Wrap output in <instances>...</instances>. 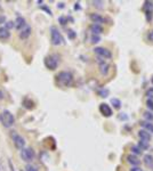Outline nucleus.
Wrapping results in <instances>:
<instances>
[{"label": "nucleus", "instance_id": "obj_13", "mask_svg": "<svg viewBox=\"0 0 153 171\" xmlns=\"http://www.w3.org/2000/svg\"><path fill=\"white\" fill-rule=\"evenodd\" d=\"M10 38V31L5 29L3 26H0V40H8Z\"/></svg>", "mask_w": 153, "mask_h": 171}, {"label": "nucleus", "instance_id": "obj_1", "mask_svg": "<svg viewBox=\"0 0 153 171\" xmlns=\"http://www.w3.org/2000/svg\"><path fill=\"white\" fill-rule=\"evenodd\" d=\"M0 122L5 128H10L15 123V118L8 110H5L0 113Z\"/></svg>", "mask_w": 153, "mask_h": 171}, {"label": "nucleus", "instance_id": "obj_2", "mask_svg": "<svg viewBox=\"0 0 153 171\" xmlns=\"http://www.w3.org/2000/svg\"><path fill=\"white\" fill-rule=\"evenodd\" d=\"M56 80H57V82H58L60 85L68 87V85H70L72 83V81H73V75H72L71 72L62 71V72H60V73L56 75Z\"/></svg>", "mask_w": 153, "mask_h": 171}, {"label": "nucleus", "instance_id": "obj_35", "mask_svg": "<svg viewBox=\"0 0 153 171\" xmlns=\"http://www.w3.org/2000/svg\"><path fill=\"white\" fill-rule=\"evenodd\" d=\"M149 40H151V41L153 42V30L149 33Z\"/></svg>", "mask_w": 153, "mask_h": 171}, {"label": "nucleus", "instance_id": "obj_29", "mask_svg": "<svg viewBox=\"0 0 153 171\" xmlns=\"http://www.w3.org/2000/svg\"><path fill=\"white\" fill-rule=\"evenodd\" d=\"M41 9H42V10H45V11H47V13H48V15H50V16L53 15V14H52V10H50L47 6H41Z\"/></svg>", "mask_w": 153, "mask_h": 171}, {"label": "nucleus", "instance_id": "obj_30", "mask_svg": "<svg viewBox=\"0 0 153 171\" xmlns=\"http://www.w3.org/2000/svg\"><path fill=\"white\" fill-rule=\"evenodd\" d=\"M6 22H7L6 16H5V15H2V14H0V24H5Z\"/></svg>", "mask_w": 153, "mask_h": 171}, {"label": "nucleus", "instance_id": "obj_6", "mask_svg": "<svg viewBox=\"0 0 153 171\" xmlns=\"http://www.w3.org/2000/svg\"><path fill=\"white\" fill-rule=\"evenodd\" d=\"M10 137H11V140H13V143H14V145H15V147L17 150H22V148L25 147L26 142H25V139H24V137L22 135H19L16 131H11L10 132Z\"/></svg>", "mask_w": 153, "mask_h": 171}, {"label": "nucleus", "instance_id": "obj_4", "mask_svg": "<svg viewBox=\"0 0 153 171\" xmlns=\"http://www.w3.org/2000/svg\"><path fill=\"white\" fill-rule=\"evenodd\" d=\"M50 39H52V43L54 46H61L64 43V38H63L62 33L55 26H53L50 29Z\"/></svg>", "mask_w": 153, "mask_h": 171}, {"label": "nucleus", "instance_id": "obj_17", "mask_svg": "<svg viewBox=\"0 0 153 171\" xmlns=\"http://www.w3.org/2000/svg\"><path fill=\"white\" fill-rule=\"evenodd\" d=\"M144 163L146 167H150V168H153V156L151 154H146L144 156Z\"/></svg>", "mask_w": 153, "mask_h": 171}, {"label": "nucleus", "instance_id": "obj_31", "mask_svg": "<svg viewBox=\"0 0 153 171\" xmlns=\"http://www.w3.org/2000/svg\"><path fill=\"white\" fill-rule=\"evenodd\" d=\"M8 166H9V169H10V171H15L14 164H13V161H11L10 159H8Z\"/></svg>", "mask_w": 153, "mask_h": 171}, {"label": "nucleus", "instance_id": "obj_36", "mask_svg": "<svg viewBox=\"0 0 153 171\" xmlns=\"http://www.w3.org/2000/svg\"><path fill=\"white\" fill-rule=\"evenodd\" d=\"M5 98V94H3V91L0 89V100H2Z\"/></svg>", "mask_w": 153, "mask_h": 171}, {"label": "nucleus", "instance_id": "obj_11", "mask_svg": "<svg viewBox=\"0 0 153 171\" xmlns=\"http://www.w3.org/2000/svg\"><path fill=\"white\" fill-rule=\"evenodd\" d=\"M90 19L93 21L94 24H98V25L105 23V18L98 14H90Z\"/></svg>", "mask_w": 153, "mask_h": 171}, {"label": "nucleus", "instance_id": "obj_26", "mask_svg": "<svg viewBox=\"0 0 153 171\" xmlns=\"http://www.w3.org/2000/svg\"><path fill=\"white\" fill-rule=\"evenodd\" d=\"M146 97H148L149 99H151V100L153 99V88L149 89V90L146 91Z\"/></svg>", "mask_w": 153, "mask_h": 171}, {"label": "nucleus", "instance_id": "obj_39", "mask_svg": "<svg viewBox=\"0 0 153 171\" xmlns=\"http://www.w3.org/2000/svg\"><path fill=\"white\" fill-rule=\"evenodd\" d=\"M142 171H143V170H142Z\"/></svg>", "mask_w": 153, "mask_h": 171}, {"label": "nucleus", "instance_id": "obj_37", "mask_svg": "<svg viewBox=\"0 0 153 171\" xmlns=\"http://www.w3.org/2000/svg\"><path fill=\"white\" fill-rule=\"evenodd\" d=\"M130 171H142V169H141V168H137V167H135V168H132V169H130Z\"/></svg>", "mask_w": 153, "mask_h": 171}, {"label": "nucleus", "instance_id": "obj_21", "mask_svg": "<svg viewBox=\"0 0 153 171\" xmlns=\"http://www.w3.org/2000/svg\"><path fill=\"white\" fill-rule=\"evenodd\" d=\"M143 116H144V119L146 120V122H152L153 121V113L152 112H144Z\"/></svg>", "mask_w": 153, "mask_h": 171}, {"label": "nucleus", "instance_id": "obj_22", "mask_svg": "<svg viewBox=\"0 0 153 171\" xmlns=\"http://www.w3.org/2000/svg\"><path fill=\"white\" fill-rule=\"evenodd\" d=\"M3 27L7 29L8 31H10L11 29L15 27V23H14V21H7V22L5 23V26H3Z\"/></svg>", "mask_w": 153, "mask_h": 171}, {"label": "nucleus", "instance_id": "obj_10", "mask_svg": "<svg viewBox=\"0 0 153 171\" xmlns=\"http://www.w3.org/2000/svg\"><path fill=\"white\" fill-rule=\"evenodd\" d=\"M15 27L17 29V30H23L28 24H26V21H25V18L23 17V16H17L16 17V19H15Z\"/></svg>", "mask_w": 153, "mask_h": 171}, {"label": "nucleus", "instance_id": "obj_18", "mask_svg": "<svg viewBox=\"0 0 153 171\" xmlns=\"http://www.w3.org/2000/svg\"><path fill=\"white\" fill-rule=\"evenodd\" d=\"M99 70H101V73L106 75L109 73V65L106 63H101L99 64Z\"/></svg>", "mask_w": 153, "mask_h": 171}, {"label": "nucleus", "instance_id": "obj_19", "mask_svg": "<svg viewBox=\"0 0 153 171\" xmlns=\"http://www.w3.org/2000/svg\"><path fill=\"white\" fill-rule=\"evenodd\" d=\"M138 147L143 151V150H148L149 147H150V142H146V140H140V143H138Z\"/></svg>", "mask_w": 153, "mask_h": 171}, {"label": "nucleus", "instance_id": "obj_28", "mask_svg": "<svg viewBox=\"0 0 153 171\" xmlns=\"http://www.w3.org/2000/svg\"><path fill=\"white\" fill-rule=\"evenodd\" d=\"M107 94H109V90H107V89H105V90H101V91H99L101 97H107Z\"/></svg>", "mask_w": 153, "mask_h": 171}, {"label": "nucleus", "instance_id": "obj_7", "mask_svg": "<svg viewBox=\"0 0 153 171\" xmlns=\"http://www.w3.org/2000/svg\"><path fill=\"white\" fill-rule=\"evenodd\" d=\"M94 53L97 54L98 56L103 57V58H111V57H112L111 51H110L109 49L104 48V47H96V48L94 49Z\"/></svg>", "mask_w": 153, "mask_h": 171}, {"label": "nucleus", "instance_id": "obj_12", "mask_svg": "<svg viewBox=\"0 0 153 171\" xmlns=\"http://www.w3.org/2000/svg\"><path fill=\"white\" fill-rule=\"evenodd\" d=\"M138 137L142 139V140H146V142H150L151 138H152V135L145 130H140L138 131Z\"/></svg>", "mask_w": 153, "mask_h": 171}, {"label": "nucleus", "instance_id": "obj_20", "mask_svg": "<svg viewBox=\"0 0 153 171\" xmlns=\"http://www.w3.org/2000/svg\"><path fill=\"white\" fill-rule=\"evenodd\" d=\"M111 104H112L113 107L117 108V110H119V108L121 107V102H120V99H118V98H112V99H111Z\"/></svg>", "mask_w": 153, "mask_h": 171}, {"label": "nucleus", "instance_id": "obj_32", "mask_svg": "<svg viewBox=\"0 0 153 171\" xmlns=\"http://www.w3.org/2000/svg\"><path fill=\"white\" fill-rule=\"evenodd\" d=\"M60 23L62 24V25H64V24H66V18L65 17H60Z\"/></svg>", "mask_w": 153, "mask_h": 171}, {"label": "nucleus", "instance_id": "obj_23", "mask_svg": "<svg viewBox=\"0 0 153 171\" xmlns=\"http://www.w3.org/2000/svg\"><path fill=\"white\" fill-rule=\"evenodd\" d=\"M90 41H91V43H97V42L101 41V37H99V35H94V34H93V37L90 38Z\"/></svg>", "mask_w": 153, "mask_h": 171}, {"label": "nucleus", "instance_id": "obj_27", "mask_svg": "<svg viewBox=\"0 0 153 171\" xmlns=\"http://www.w3.org/2000/svg\"><path fill=\"white\" fill-rule=\"evenodd\" d=\"M146 106H148V108H149V110L153 111V100L148 99V100H146Z\"/></svg>", "mask_w": 153, "mask_h": 171}, {"label": "nucleus", "instance_id": "obj_14", "mask_svg": "<svg viewBox=\"0 0 153 171\" xmlns=\"http://www.w3.org/2000/svg\"><path fill=\"white\" fill-rule=\"evenodd\" d=\"M127 161H128V163H130L132 166H138V164L141 163V160H140L136 155H134V154L128 155V156H127Z\"/></svg>", "mask_w": 153, "mask_h": 171}, {"label": "nucleus", "instance_id": "obj_3", "mask_svg": "<svg viewBox=\"0 0 153 171\" xmlns=\"http://www.w3.org/2000/svg\"><path fill=\"white\" fill-rule=\"evenodd\" d=\"M19 155H21V159H22L24 162L30 163V162H32V161L34 160V158H36V152H34V150H33L32 147H24V148L21 150Z\"/></svg>", "mask_w": 153, "mask_h": 171}, {"label": "nucleus", "instance_id": "obj_8", "mask_svg": "<svg viewBox=\"0 0 153 171\" xmlns=\"http://www.w3.org/2000/svg\"><path fill=\"white\" fill-rule=\"evenodd\" d=\"M31 33H32V29H31V26H30V25H26L23 30L19 31L18 37H19V39H22V40H28V39L30 38Z\"/></svg>", "mask_w": 153, "mask_h": 171}, {"label": "nucleus", "instance_id": "obj_25", "mask_svg": "<svg viewBox=\"0 0 153 171\" xmlns=\"http://www.w3.org/2000/svg\"><path fill=\"white\" fill-rule=\"evenodd\" d=\"M25 171H39L36 167L31 166V164H26L25 166Z\"/></svg>", "mask_w": 153, "mask_h": 171}, {"label": "nucleus", "instance_id": "obj_24", "mask_svg": "<svg viewBox=\"0 0 153 171\" xmlns=\"http://www.w3.org/2000/svg\"><path fill=\"white\" fill-rule=\"evenodd\" d=\"M132 152H133L134 154H142L143 151H142L138 146H133V147H132Z\"/></svg>", "mask_w": 153, "mask_h": 171}, {"label": "nucleus", "instance_id": "obj_16", "mask_svg": "<svg viewBox=\"0 0 153 171\" xmlns=\"http://www.w3.org/2000/svg\"><path fill=\"white\" fill-rule=\"evenodd\" d=\"M141 124H142V127L144 128V130H145V131H148V132H150V134L152 135L153 134V123L152 122L143 121V122H141Z\"/></svg>", "mask_w": 153, "mask_h": 171}, {"label": "nucleus", "instance_id": "obj_34", "mask_svg": "<svg viewBox=\"0 0 153 171\" xmlns=\"http://www.w3.org/2000/svg\"><path fill=\"white\" fill-rule=\"evenodd\" d=\"M93 3H94V6L99 7V8H101V6H99V5H103V2H102V1H93Z\"/></svg>", "mask_w": 153, "mask_h": 171}, {"label": "nucleus", "instance_id": "obj_33", "mask_svg": "<svg viewBox=\"0 0 153 171\" xmlns=\"http://www.w3.org/2000/svg\"><path fill=\"white\" fill-rule=\"evenodd\" d=\"M69 37H70V39H74V38H76V33L70 30V31H69Z\"/></svg>", "mask_w": 153, "mask_h": 171}, {"label": "nucleus", "instance_id": "obj_5", "mask_svg": "<svg viewBox=\"0 0 153 171\" xmlns=\"http://www.w3.org/2000/svg\"><path fill=\"white\" fill-rule=\"evenodd\" d=\"M58 64H60V57H58V55H49V56H47L45 58V65L50 71L56 70L57 66H58Z\"/></svg>", "mask_w": 153, "mask_h": 171}, {"label": "nucleus", "instance_id": "obj_9", "mask_svg": "<svg viewBox=\"0 0 153 171\" xmlns=\"http://www.w3.org/2000/svg\"><path fill=\"white\" fill-rule=\"evenodd\" d=\"M99 112H101L102 115H104L105 118H110V116L112 115V108L110 107L109 104H105V103H103V104L99 105Z\"/></svg>", "mask_w": 153, "mask_h": 171}, {"label": "nucleus", "instance_id": "obj_38", "mask_svg": "<svg viewBox=\"0 0 153 171\" xmlns=\"http://www.w3.org/2000/svg\"><path fill=\"white\" fill-rule=\"evenodd\" d=\"M151 81H152V83H153V77H152V80H151Z\"/></svg>", "mask_w": 153, "mask_h": 171}, {"label": "nucleus", "instance_id": "obj_15", "mask_svg": "<svg viewBox=\"0 0 153 171\" xmlns=\"http://www.w3.org/2000/svg\"><path fill=\"white\" fill-rule=\"evenodd\" d=\"M90 31L93 32L94 35H98L99 33L103 32V27L101 25H98V24H91L90 25Z\"/></svg>", "mask_w": 153, "mask_h": 171}]
</instances>
